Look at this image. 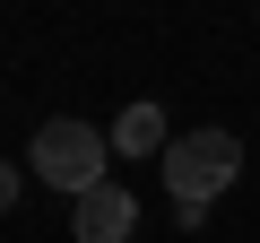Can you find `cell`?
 Listing matches in <instances>:
<instances>
[{
    "label": "cell",
    "mask_w": 260,
    "mask_h": 243,
    "mask_svg": "<svg viewBox=\"0 0 260 243\" xmlns=\"http://www.w3.org/2000/svg\"><path fill=\"white\" fill-rule=\"evenodd\" d=\"M113 148H121V157H165V148H174V139H165V113L139 96V104L113 122Z\"/></svg>",
    "instance_id": "4"
},
{
    "label": "cell",
    "mask_w": 260,
    "mask_h": 243,
    "mask_svg": "<svg viewBox=\"0 0 260 243\" xmlns=\"http://www.w3.org/2000/svg\"><path fill=\"white\" fill-rule=\"evenodd\" d=\"M9 200H18V165L0 157V208H9Z\"/></svg>",
    "instance_id": "5"
},
{
    "label": "cell",
    "mask_w": 260,
    "mask_h": 243,
    "mask_svg": "<svg viewBox=\"0 0 260 243\" xmlns=\"http://www.w3.org/2000/svg\"><path fill=\"white\" fill-rule=\"evenodd\" d=\"M243 174V139L234 131H191L165 148V191L182 217H208V200H225V183Z\"/></svg>",
    "instance_id": "1"
},
{
    "label": "cell",
    "mask_w": 260,
    "mask_h": 243,
    "mask_svg": "<svg viewBox=\"0 0 260 243\" xmlns=\"http://www.w3.org/2000/svg\"><path fill=\"white\" fill-rule=\"evenodd\" d=\"M104 157H113V139L87 131V122H70V113L35 131V174H44L52 191H70V200H87V191L104 183Z\"/></svg>",
    "instance_id": "2"
},
{
    "label": "cell",
    "mask_w": 260,
    "mask_h": 243,
    "mask_svg": "<svg viewBox=\"0 0 260 243\" xmlns=\"http://www.w3.org/2000/svg\"><path fill=\"white\" fill-rule=\"evenodd\" d=\"M130 226H139V200L121 183H95L87 200H70V234L78 243H130Z\"/></svg>",
    "instance_id": "3"
}]
</instances>
